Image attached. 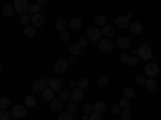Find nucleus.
Returning <instances> with one entry per match:
<instances>
[{
    "label": "nucleus",
    "instance_id": "f257e3e1",
    "mask_svg": "<svg viewBox=\"0 0 161 120\" xmlns=\"http://www.w3.org/2000/svg\"><path fill=\"white\" fill-rule=\"evenodd\" d=\"M143 74H145V77H148V78H155L159 74V66L156 62H148V64L145 66Z\"/></svg>",
    "mask_w": 161,
    "mask_h": 120
},
{
    "label": "nucleus",
    "instance_id": "f03ea898",
    "mask_svg": "<svg viewBox=\"0 0 161 120\" xmlns=\"http://www.w3.org/2000/svg\"><path fill=\"white\" fill-rule=\"evenodd\" d=\"M139 59H142V61H150L152 59V56H153V50L148 47V45H142L140 48H139Z\"/></svg>",
    "mask_w": 161,
    "mask_h": 120
},
{
    "label": "nucleus",
    "instance_id": "7ed1b4c3",
    "mask_svg": "<svg viewBox=\"0 0 161 120\" xmlns=\"http://www.w3.org/2000/svg\"><path fill=\"white\" fill-rule=\"evenodd\" d=\"M13 8H15V11L19 13V15H26V13L29 11V3H28V0H15Z\"/></svg>",
    "mask_w": 161,
    "mask_h": 120
},
{
    "label": "nucleus",
    "instance_id": "20e7f679",
    "mask_svg": "<svg viewBox=\"0 0 161 120\" xmlns=\"http://www.w3.org/2000/svg\"><path fill=\"white\" fill-rule=\"evenodd\" d=\"M87 38H89V42H100L102 40V29L100 28H90L89 31H87Z\"/></svg>",
    "mask_w": 161,
    "mask_h": 120
},
{
    "label": "nucleus",
    "instance_id": "39448f33",
    "mask_svg": "<svg viewBox=\"0 0 161 120\" xmlns=\"http://www.w3.org/2000/svg\"><path fill=\"white\" fill-rule=\"evenodd\" d=\"M98 48L105 53H111L114 50V43L111 42L110 38H102L100 42H98Z\"/></svg>",
    "mask_w": 161,
    "mask_h": 120
},
{
    "label": "nucleus",
    "instance_id": "423d86ee",
    "mask_svg": "<svg viewBox=\"0 0 161 120\" xmlns=\"http://www.w3.org/2000/svg\"><path fill=\"white\" fill-rule=\"evenodd\" d=\"M45 82H47L48 88H52L53 91H60V90L63 88V82H61L60 78H52V77H47V78H45Z\"/></svg>",
    "mask_w": 161,
    "mask_h": 120
},
{
    "label": "nucleus",
    "instance_id": "0eeeda50",
    "mask_svg": "<svg viewBox=\"0 0 161 120\" xmlns=\"http://www.w3.org/2000/svg\"><path fill=\"white\" fill-rule=\"evenodd\" d=\"M114 24H116V28H119V29H129V26H130V19H129L127 16L119 15V16H116Z\"/></svg>",
    "mask_w": 161,
    "mask_h": 120
},
{
    "label": "nucleus",
    "instance_id": "6e6552de",
    "mask_svg": "<svg viewBox=\"0 0 161 120\" xmlns=\"http://www.w3.org/2000/svg\"><path fill=\"white\" fill-rule=\"evenodd\" d=\"M68 59H58V61H55V72L57 74H64L66 71H68Z\"/></svg>",
    "mask_w": 161,
    "mask_h": 120
},
{
    "label": "nucleus",
    "instance_id": "1a4fd4ad",
    "mask_svg": "<svg viewBox=\"0 0 161 120\" xmlns=\"http://www.w3.org/2000/svg\"><path fill=\"white\" fill-rule=\"evenodd\" d=\"M26 114H28V109H26V106H15V108L11 109V115L16 117V118H23L26 117Z\"/></svg>",
    "mask_w": 161,
    "mask_h": 120
},
{
    "label": "nucleus",
    "instance_id": "9d476101",
    "mask_svg": "<svg viewBox=\"0 0 161 120\" xmlns=\"http://www.w3.org/2000/svg\"><path fill=\"white\" fill-rule=\"evenodd\" d=\"M44 22H45V18L42 16V13H37V15L31 16V24L34 26V28H42Z\"/></svg>",
    "mask_w": 161,
    "mask_h": 120
},
{
    "label": "nucleus",
    "instance_id": "9b49d317",
    "mask_svg": "<svg viewBox=\"0 0 161 120\" xmlns=\"http://www.w3.org/2000/svg\"><path fill=\"white\" fill-rule=\"evenodd\" d=\"M47 87L48 85L45 82V78H37V80H34V83H32V90L34 91H39V93H42Z\"/></svg>",
    "mask_w": 161,
    "mask_h": 120
},
{
    "label": "nucleus",
    "instance_id": "f8f14e48",
    "mask_svg": "<svg viewBox=\"0 0 161 120\" xmlns=\"http://www.w3.org/2000/svg\"><path fill=\"white\" fill-rule=\"evenodd\" d=\"M82 98H84V90H82V88H79V87H74L73 91H71V101L79 102Z\"/></svg>",
    "mask_w": 161,
    "mask_h": 120
},
{
    "label": "nucleus",
    "instance_id": "ddd939ff",
    "mask_svg": "<svg viewBox=\"0 0 161 120\" xmlns=\"http://www.w3.org/2000/svg\"><path fill=\"white\" fill-rule=\"evenodd\" d=\"M121 50H127L129 47H130V38L127 37V35H123V37H119L118 38V43H116Z\"/></svg>",
    "mask_w": 161,
    "mask_h": 120
},
{
    "label": "nucleus",
    "instance_id": "4468645a",
    "mask_svg": "<svg viewBox=\"0 0 161 120\" xmlns=\"http://www.w3.org/2000/svg\"><path fill=\"white\" fill-rule=\"evenodd\" d=\"M68 28L73 29V31L80 29V28H82V21H80V18H71V19L68 21Z\"/></svg>",
    "mask_w": 161,
    "mask_h": 120
},
{
    "label": "nucleus",
    "instance_id": "2eb2a0df",
    "mask_svg": "<svg viewBox=\"0 0 161 120\" xmlns=\"http://www.w3.org/2000/svg\"><path fill=\"white\" fill-rule=\"evenodd\" d=\"M61 106H63V101H61L60 98H53V99L50 101V109H52L53 112H60V111H61Z\"/></svg>",
    "mask_w": 161,
    "mask_h": 120
},
{
    "label": "nucleus",
    "instance_id": "dca6fc26",
    "mask_svg": "<svg viewBox=\"0 0 161 120\" xmlns=\"http://www.w3.org/2000/svg\"><path fill=\"white\" fill-rule=\"evenodd\" d=\"M55 29H57L58 32H61V31H64V29H68V21H66L64 18H58V19L55 21Z\"/></svg>",
    "mask_w": 161,
    "mask_h": 120
},
{
    "label": "nucleus",
    "instance_id": "f3484780",
    "mask_svg": "<svg viewBox=\"0 0 161 120\" xmlns=\"http://www.w3.org/2000/svg\"><path fill=\"white\" fill-rule=\"evenodd\" d=\"M129 29H130V32H132V34H136V35H140V34L143 32V26H142L140 22H130Z\"/></svg>",
    "mask_w": 161,
    "mask_h": 120
},
{
    "label": "nucleus",
    "instance_id": "a211bd4d",
    "mask_svg": "<svg viewBox=\"0 0 161 120\" xmlns=\"http://www.w3.org/2000/svg\"><path fill=\"white\" fill-rule=\"evenodd\" d=\"M2 15L5 18H11L13 15H15V8H13V5H3L2 7Z\"/></svg>",
    "mask_w": 161,
    "mask_h": 120
},
{
    "label": "nucleus",
    "instance_id": "6ab92c4d",
    "mask_svg": "<svg viewBox=\"0 0 161 120\" xmlns=\"http://www.w3.org/2000/svg\"><path fill=\"white\" fill-rule=\"evenodd\" d=\"M68 51L71 53V56H77V55H80V53H82V47H80L79 43H73V45H69Z\"/></svg>",
    "mask_w": 161,
    "mask_h": 120
},
{
    "label": "nucleus",
    "instance_id": "aec40b11",
    "mask_svg": "<svg viewBox=\"0 0 161 120\" xmlns=\"http://www.w3.org/2000/svg\"><path fill=\"white\" fill-rule=\"evenodd\" d=\"M53 98H55V91L47 87V88L42 91V99H45V101H52Z\"/></svg>",
    "mask_w": 161,
    "mask_h": 120
},
{
    "label": "nucleus",
    "instance_id": "412c9836",
    "mask_svg": "<svg viewBox=\"0 0 161 120\" xmlns=\"http://www.w3.org/2000/svg\"><path fill=\"white\" fill-rule=\"evenodd\" d=\"M102 35H106V37H111V35H114V26L105 24L103 28H102Z\"/></svg>",
    "mask_w": 161,
    "mask_h": 120
},
{
    "label": "nucleus",
    "instance_id": "4be33fe9",
    "mask_svg": "<svg viewBox=\"0 0 161 120\" xmlns=\"http://www.w3.org/2000/svg\"><path fill=\"white\" fill-rule=\"evenodd\" d=\"M36 104H37V98H36V96L28 95V96L24 98V106H26V108H34Z\"/></svg>",
    "mask_w": 161,
    "mask_h": 120
},
{
    "label": "nucleus",
    "instance_id": "5701e85b",
    "mask_svg": "<svg viewBox=\"0 0 161 120\" xmlns=\"http://www.w3.org/2000/svg\"><path fill=\"white\" fill-rule=\"evenodd\" d=\"M123 96L132 99L134 96H136V90H134L132 87H124V88H123Z\"/></svg>",
    "mask_w": 161,
    "mask_h": 120
},
{
    "label": "nucleus",
    "instance_id": "b1692460",
    "mask_svg": "<svg viewBox=\"0 0 161 120\" xmlns=\"http://www.w3.org/2000/svg\"><path fill=\"white\" fill-rule=\"evenodd\" d=\"M93 111H95V112H98V114H103V112H106V104H105L103 101H97L95 104H93Z\"/></svg>",
    "mask_w": 161,
    "mask_h": 120
},
{
    "label": "nucleus",
    "instance_id": "393cba45",
    "mask_svg": "<svg viewBox=\"0 0 161 120\" xmlns=\"http://www.w3.org/2000/svg\"><path fill=\"white\" fill-rule=\"evenodd\" d=\"M24 35H28L29 38L36 37V28L32 24H28V26H24Z\"/></svg>",
    "mask_w": 161,
    "mask_h": 120
},
{
    "label": "nucleus",
    "instance_id": "a878e982",
    "mask_svg": "<svg viewBox=\"0 0 161 120\" xmlns=\"http://www.w3.org/2000/svg\"><path fill=\"white\" fill-rule=\"evenodd\" d=\"M145 88H147V90H150V91L156 90V88H158L156 80H155V78H147V82H145Z\"/></svg>",
    "mask_w": 161,
    "mask_h": 120
},
{
    "label": "nucleus",
    "instance_id": "bb28decb",
    "mask_svg": "<svg viewBox=\"0 0 161 120\" xmlns=\"http://www.w3.org/2000/svg\"><path fill=\"white\" fill-rule=\"evenodd\" d=\"M93 22H95L97 28H103V26L106 24V18H105L103 15H97L95 19H93Z\"/></svg>",
    "mask_w": 161,
    "mask_h": 120
},
{
    "label": "nucleus",
    "instance_id": "cd10ccee",
    "mask_svg": "<svg viewBox=\"0 0 161 120\" xmlns=\"http://www.w3.org/2000/svg\"><path fill=\"white\" fill-rule=\"evenodd\" d=\"M40 10H42V5H39V3H32V5H29V15L32 16V15H37V13H40Z\"/></svg>",
    "mask_w": 161,
    "mask_h": 120
},
{
    "label": "nucleus",
    "instance_id": "c85d7f7f",
    "mask_svg": "<svg viewBox=\"0 0 161 120\" xmlns=\"http://www.w3.org/2000/svg\"><path fill=\"white\" fill-rule=\"evenodd\" d=\"M58 98H60L61 101H68V99L71 98V93H69L68 90H63V88H61V90L58 91Z\"/></svg>",
    "mask_w": 161,
    "mask_h": 120
},
{
    "label": "nucleus",
    "instance_id": "c756f323",
    "mask_svg": "<svg viewBox=\"0 0 161 120\" xmlns=\"http://www.w3.org/2000/svg\"><path fill=\"white\" fill-rule=\"evenodd\" d=\"M89 83H90V82H89V78H87V77H79V78H77V87H79V88H82V90L87 88Z\"/></svg>",
    "mask_w": 161,
    "mask_h": 120
},
{
    "label": "nucleus",
    "instance_id": "7c9ffc66",
    "mask_svg": "<svg viewBox=\"0 0 161 120\" xmlns=\"http://www.w3.org/2000/svg\"><path fill=\"white\" fill-rule=\"evenodd\" d=\"M66 111H68L69 114H74V112H77V102H74V101H69V102H68V106H66Z\"/></svg>",
    "mask_w": 161,
    "mask_h": 120
},
{
    "label": "nucleus",
    "instance_id": "2f4dec72",
    "mask_svg": "<svg viewBox=\"0 0 161 120\" xmlns=\"http://www.w3.org/2000/svg\"><path fill=\"white\" fill-rule=\"evenodd\" d=\"M121 118H123V120H130V118H132V112H130L129 108L121 111Z\"/></svg>",
    "mask_w": 161,
    "mask_h": 120
},
{
    "label": "nucleus",
    "instance_id": "473e14b6",
    "mask_svg": "<svg viewBox=\"0 0 161 120\" xmlns=\"http://www.w3.org/2000/svg\"><path fill=\"white\" fill-rule=\"evenodd\" d=\"M97 83H98V87H106V85L110 83V80H108V77H106V75H100L98 80H97Z\"/></svg>",
    "mask_w": 161,
    "mask_h": 120
},
{
    "label": "nucleus",
    "instance_id": "72a5a7b5",
    "mask_svg": "<svg viewBox=\"0 0 161 120\" xmlns=\"http://www.w3.org/2000/svg\"><path fill=\"white\" fill-rule=\"evenodd\" d=\"M119 106H121V109H127L129 106H130V99L129 98H124L123 96V99H119V102H118Z\"/></svg>",
    "mask_w": 161,
    "mask_h": 120
},
{
    "label": "nucleus",
    "instance_id": "f704fd0d",
    "mask_svg": "<svg viewBox=\"0 0 161 120\" xmlns=\"http://www.w3.org/2000/svg\"><path fill=\"white\" fill-rule=\"evenodd\" d=\"M19 22H21L23 26H28V24L31 22V15H29V13H26V15H21Z\"/></svg>",
    "mask_w": 161,
    "mask_h": 120
},
{
    "label": "nucleus",
    "instance_id": "c9c22d12",
    "mask_svg": "<svg viewBox=\"0 0 161 120\" xmlns=\"http://www.w3.org/2000/svg\"><path fill=\"white\" fill-rule=\"evenodd\" d=\"M10 104V98H0V109H8Z\"/></svg>",
    "mask_w": 161,
    "mask_h": 120
},
{
    "label": "nucleus",
    "instance_id": "e433bc0d",
    "mask_svg": "<svg viewBox=\"0 0 161 120\" xmlns=\"http://www.w3.org/2000/svg\"><path fill=\"white\" fill-rule=\"evenodd\" d=\"M11 118V112H8L7 109H0V120H10Z\"/></svg>",
    "mask_w": 161,
    "mask_h": 120
},
{
    "label": "nucleus",
    "instance_id": "4c0bfd02",
    "mask_svg": "<svg viewBox=\"0 0 161 120\" xmlns=\"http://www.w3.org/2000/svg\"><path fill=\"white\" fill-rule=\"evenodd\" d=\"M58 120H74V117H73V114H69L68 111H66V112H61L58 115Z\"/></svg>",
    "mask_w": 161,
    "mask_h": 120
},
{
    "label": "nucleus",
    "instance_id": "58836bf2",
    "mask_svg": "<svg viewBox=\"0 0 161 120\" xmlns=\"http://www.w3.org/2000/svg\"><path fill=\"white\" fill-rule=\"evenodd\" d=\"M69 32H68V29H64V31H61L60 32V40H61V42H68V40H69Z\"/></svg>",
    "mask_w": 161,
    "mask_h": 120
},
{
    "label": "nucleus",
    "instance_id": "ea45409f",
    "mask_svg": "<svg viewBox=\"0 0 161 120\" xmlns=\"http://www.w3.org/2000/svg\"><path fill=\"white\" fill-rule=\"evenodd\" d=\"M77 43H79L80 47H82V48H84V47H87V45H89V38H87V35H80V37H79V40H77Z\"/></svg>",
    "mask_w": 161,
    "mask_h": 120
},
{
    "label": "nucleus",
    "instance_id": "a19ab883",
    "mask_svg": "<svg viewBox=\"0 0 161 120\" xmlns=\"http://www.w3.org/2000/svg\"><path fill=\"white\" fill-rule=\"evenodd\" d=\"M82 112L87 114V115H90V114L93 112V106H92V104H84V106H82Z\"/></svg>",
    "mask_w": 161,
    "mask_h": 120
},
{
    "label": "nucleus",
    "instance_id": "79ce46f5",
    "mask_svg": "<svg viewBox=\"0 0 161 120\" xmlns=\"http://www.w3.org/2000/svg\"><path fill=\"white\" fill-rule=\"evenodd\" d=\"M136 82H137L139 85H145V82H147V77H145V74H139V75L136 77Z\"/></svg>",
    "mask_w": 161,
    "mask_h": 120
},
{
    "label": "nucleus",
    "instance_id": "37998d69",
    "mask_svg": "<svg viewBox=\"0 0 161 120\" xmlns=\"http://www.w3.org/2000/svg\"><path fill=\"white\" fill-rule=\"evenodd\" d=\"M121 111H123V109H121L119 104H113V106H111V114L118 115V114H121Z\"/></svg>",
    "mask_w": 161,
    "mask_h": 120
},
{
    "label": "nucleus",
    "instance_id": "c03bdc74",
    "mask_svg": "<svg viewBox=\"0 0 161 120\" xmlns=\"http://www.w3.org/2000/svg\"><path fill=\"white\" fill-rule=\"evenodd\" d=\"M137 62H139V56H129V59H127L129 66H137Z\"/></svg>",
    "mask_w": 161,
    "mask_h": 120
},
{
    "label": "nucleus",
    "instance_id": "a18cd8bd",
    "mask_svg": "<svg viewBox=\"0 0 161 120\" xmlns=\"http://www.w3.org/2000/svg\"><path fill=\"white\" fill-rule=\"evenodd\" d=\"M127 59H129L127 53H123V55L119 56V62H121V64H127Z\"/></svg>",
    "mask_w": 161,
    "mask_h": 120
},
{
    "label": "nucleus",
    "instance_id": "49530a36",
    "mask_svg": "<svg viewBox=\"0 0 161 120\" xmlns=\"http://www.w3.org/2000/svg\"><path fill=\"white\" fill-rule=\"evenodd\" d=\"M90 120H102V114H98V112L93 111V112L90 114Z\"/></svg>",
    "mask_w": 161,
    "mask_h": 120
},
{
    "label": "nucleus",
    "instance_id": "de8ad7c7",
    "mask_svg": "<svg viewBox=\"0 0 161 120\" xmlns=\"http://www.w3.org/2000/svg\"><path fill=\"white\" fill-rule=\"evenodd\" d=\"M68 64H69V66H76V64H77V59H76V56H71V58H68Z\"/></svg>",
    "mask_w": 161,
    "mask_h": 120
},
{
    "label": "nucleus",
    "instance_id": "09e8293b",
    "mask_svg": "<svg viewBox=\"0 0 161 120\" xmlns=\"http://www.w3.org/2000/svg\"><path fill=\"white\" fill-rule=\"evenodd\" d=\"M47 2H48V0H36V3H39V5H44Z\"/></svg>",
    "mask_w": 161,
    "mask_h": 120
},
{
    "label": "nucleus",
    "instance_id": "8fccbe9b",
    "mask_svg": "<svg viewBox=\"0 0 161 120\" xmlns=\"http://www.w3.org/2000/svg\"><path fill=\"white\" fill-rule=\"evenodd\" d=\"M139 55V48H134L132 50V56H137Z\"/></svg>",
    "mask_w": 161,
    "mask_h": 120
},
{
    "label": "nucleus",
    "instance_id": "3c124183",
    "mask_svg": "<svg viewBox=\"0 0 161 120\" xmlns=\"http://www.w3.org/2000/svg\"><path fill=\"white\" fill-rule=\"evenodd\" d=\"M69 85H71V87H77V80H71Z\"/></svg>",
    "mask_w": 161,
    "mask_h": 120
},
{
    "label": "nucleus",
    "instance_id": "603ef678",
    "mask_svg": "<svg viewBox=\"0 0 161 120\" xmlns=\"http://www.w3.org/2000/svg\"><path fill=\"white\" fill-rule=\"evenodd\" d=\"M82 120H90V115H87V114H84V115H82Z\"/></svg>",
    "mask_w": 161,
    "mask_h": 120
},
{
    "label": "nucleus",
    "instance_id": "864d4df0",
    "mask_svg": "<svg viewBox=\"0 0 161 120\" xmlns=\"http://www.w3.org/2000/svg\"><path fill=\"white\" fill-rule=\"evenodd\" d=\"M2 71H3V64H2V62H0V72H2Z\"/></svg>",
    "mask_w": 161,
    "mask_h": 120
},
{
    "label": "nucleus",
    "instance_id": "5fc2aeb1",
    "mask_svg": "<svg viewBox=\"0 0 161 120\" xmlns=\"http://www.w3.org/2000/svg\"><path fill=\"white\" fill-rule=\"evenodd\" d=\"M10 120H18V118H16V117H13V115H11V118H10Z\"/></svg>",
    "mask_w": 161,
    "mask_h": 120
},
{
    "label": "nucleus",
    "instance_id": "6e6d98bb",
    "mask_svg": "<svg viewBox=\"0 0 161 120\" xmlns=\"http://www.w3.org/2000/svg\"><path fill=\"white\" fill-rule=\"evenodd\" d=\"M77 2H86V0H77Z\"/></svg>",
    "mask_w": 161,
    "mask_h": 120
},
{
    "label": "nucleus",
    "instance_id": "4d7b16f0",
    "mask_svg": "<svg viewBox=\"0 0 161 120\" xmlns=\"http://www.w3.org/2000/svg\"><path fill=\"white\" fill-rule=\"evenodd\" d=\"M66 2H71V0H66Z\"/></svg>",
    "mask_w": 161,
    "mask_h": 120
},
{
    "label": "nucleus",
    "instance_id": "13d9d810",
    "mask_svg": "<svg viewBox=\"0 0 161 120\" xmlns=\"http://www.w3.org/2000/svg\"><path fill=\"white\" fill-rule=\"evenodd\" d=\"M159 120H161V118H159Z\"/></svg>",
    "mask_w": 161,
    "mask_h": 120
}]
</instances>
